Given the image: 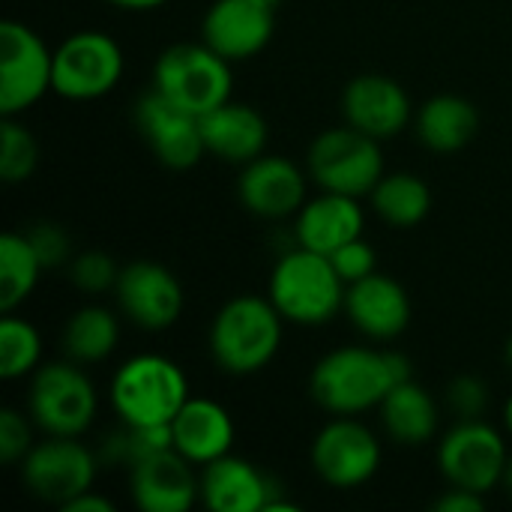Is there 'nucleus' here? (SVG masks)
<instances>
[{
	"label": "nucleus",
	"instance_id": "3",
	"mask_svg": "<svg viewBox=\"0 0 512 512\" xmlns=\"http://www.w3.org/2000/svg\"><path fill=\"white\" fill-rule=\"evenodd\" d=\"M345 291L348 285L336 273L330 255L297 246L276 261L267 297L288 324L321 327L345 312Z\"/></svg>",
	"mask_w": 512,
	"mask_h": 512
},
{
	"label": "nucleus",
	"instance_id": "35",
	"mask_svg": "<svg viewBox=\"0 0 512 512\" xmlns=\"http://www.w3.org/2000/svg\"><path fill=\"white\" fill-rule=\"evenodd\" d=\"M330 261H333L336 273L345 279V285H354V282L378 273V255H375L372 243H366L363 237H354L345 246H339L330 255Z\"/></svg>",
	"mask_w": 512,
	"mask_h": 512
},
{
	"label": "nucleus",
	"instance_id": "7",
	"mask_svg": "<svg viewBox=\"0 0 512 512\" xmlns=\"http://www.w3.org/2000/svg\"><path fill=\"white\" fill-rule=\"evenodd\" d=\"M306 168L315 186L324 192H339L351 198L372 195V189L384 177L381 141L354 129L351 123L339 129H324L309 144Z\"/></svg>",
	"mask_w": 512,
	"mask_h": 512
},
{
	"label": "nucleus",
	"instance_id": "24",
	"mask_svg": "<svg viewBox=\"0 0 512 512\" xmlns=\"http://www.w3.org/2000/svg\"><path fill=\"white\" fill-rule=\"evenodd\" d=\"M414 126L426 150L447 156V153H459L474 141V135L480 132V111L465 96L441 93L420 105Z\"/></svg>",
	"mask_w": 512,
	"mask_h": 512
},
{
	"label": "nucleus",
	"instance_id": "29",
	"mask_svg": "<svg viewBox=\"0 0 512 512\" xmlns=\"http://www.w3.org/2000/svg\"><path fill=\"white\" fill-rule=\"evenodd\" d=\"M42 360V339L36 327L15 312H3L0 321V378L18 381L33 375Z\"/></svg>",
	"mask_w": 512,
	"mask_h": 512
},
{
	"label": "nucleus",
	"instance_id": "23",
	"mask_svg": "<svg viewBox=\"0 0 512 512\" xmlns=\"http://www.w3.org/2000/svg\"><path fill=\"white\" fill-rule=\"evenodd\" d=\"M366 213L360 207V198L324 192L309 198L294 222V240L303 249L333 255L339 246H345L354 237H363Z\"/></svg>",
	"mask_w": 512,
	"mask_h": 512
},
{
	"label": "nucleus",
	"instance_id": "30",
	"mask_svg": "<svg viewBox=\"0 0 512 512\" xmlns=\"http://www.w3.org/2000/svg\"><path fill=\"white\" fill-rule=\"evenodd\" d=\"M39 162V144L15 117H3L0 123V180L15 186L33 177Z\"/></svg>",
	"mask_w": 512,
	"mask_h": 512
},
{
	"label": "nucleus",
	"instance_id": "42",
	"mask_svg": "<svg viewBox=\"0 0 512 512\" xmlns=\"http://www.w3.org/2000/svg\"><path fill=\"white\" fill-rule=\"evenodd\" d=\"M507 363H510V369H512V336H510V342H507Z\"/></svg>",
	"mask_w": 512,
	"mask_h": 512
},
{
	"label": "nucleus",
	"instance_id": "15",
	"mask_svg": "<svg viewBox=\"0 0 512 512\" xmlns=\"http://www.w3.org/2000/svg\"><path fill=\"white\" fill-rule=\"evenodd\" d=\"M201 504L213 512L297 510V504L285 501L282 489L264 471L231 453L201 468Z\"/></svg>",
	"mask_w": 512,
	"mask_h": 512
},
{
	"label": "nucleus",
	"instance_id": "38",
	"mask_svg": "<svg viewBox=\"0 0 512 512\" xmlns=\"http://www.w3.org/2000/svg\"><path fill=\"white\" fill-rule=\"evenodd\" d=\"M108 3L117 6V9H126V12H150V9H159L168 0H108Z\"/></svg>",
	"mask_w": 512,
	"mask_h": 512
},
{
	"label": "nucleus",
	"instance_id": "27",
	"mask_svg": "<svg viewBox=\"0 0 512 512\" xmlns=\"http://www.w3.org/2000/svg\"><path fill=\"white\" fill-rule=\"evenodd\" d=\"M369 198H372V210L390 228H414L432 210L429 183L423 177H417V174H408V171L384 174Z\"/></svg>",
	"mask_w": 512,
	"mask_h": 512
},
{
	"label": "nucleus",
	"instance_id": "20",
	"mask_svg": "<svg viewBox=\"0 0 512 512\" xmlns=\"http://www.w3.org/2000/svg\"><path fill=\"white\" fill-rule=\"evenodd\" d=\"M345 315L366 339L390 342L411 327V297L393 276L372 273L348 285Z\"/></svg>",
	"mask_w": 512,
	"mask_h": 512
},
{
	"label": "nucleus",
	"instance_id": "6",
	"mask_svg": "<svg viewBox=\"0 0 512 512\" xmlns=\"http://www.w3.org/2000/svg\"><path fill=\"white\" fill-rule=\"evenodd\" d=\"M78 366L81 363L66 357L60 363H45L33 372L27 414L39 432L81 438L93 426L99 411V393L87 372Z\"/></svg>",
	"mask_w": 512,
	"mask_h": 512
},
{
	"label": "nucleus",
	"instance_id": "32",
	"mask_svg": "<svg viewBox=\"0 0 512 512\" xmlns=\"http://www.w3.org/2000/svg\"><path fill=\"white\" fill-rule=\"evenodd\" d=\"M447 408L456 420H483L489 408V387L477 375H459L447 384Z\"/></svg>",
	"mask_w": 512,
	"mask_h": 512
},
{
	"label": "nucleus",
	"instance_id": "17",
	"mask_svg": "<svg viewBox=\"0 0 512 512\" xmlns=\"http://www.w3.org/2000/svg\"><path fill=\"white\" fill-rule=\"evenodd\" d=\"M342 111H345V123L378 141L402 135L414 117L408 90L396 78L381 72H366L351 78L342 96Z\"/></svg>",
	"mask_w": 512,
	"mask_h": 512
},
{
	"label": "nucleus",
	"instance_id": "8",
	"mask_svg": "<svg viewBox=\"0 0 512 512\" xmlns=\"http://www.w3.org/2000/svg\"><path fill=\"white\" fill-rule=\"evenodd\" d=\"M123 69L126 57L111 33L78 30L54 48L51 90L72 102H90L111 93L123 78Z\"/></svg>",
	"mask_w": 512,
	"mask_h": 512
},
{
	"label": "nucleus",
	"instance_id": "10",
	"mask_svg": "<svg viewBox=\"0 0 512 512\" xmlns=\"http://www.w3.org/2000/svg\"><path fill=\"white\" fill-rule=\"evenodd\" d=\"M99 465V453L84 447L78 438L48 435L21 459V483L33 498L66 507L72 498L93 489Z\"/></svg>",
	"mask_w": 512,
	"mask_h": 512
},
{
	"label": "nucleus",
	"instance_id": "1",
	"mask_svg": "<svg viewBox=\"0 0 512 512\" xmlns=\"http://www.w3.org/2000/svg\"><path fill=\"white\" fill-rule=\"evenodd\" d=\"M408 378L414 375L405 354L345 345L315 363L309 393L333 417H360L363 411L378 408L384 396Z\"/></svg>",
	"mask_w": 512,
	"mask_h": 512
},
{
	"label": "nucleus",
	"instance_id": "39",
	"mask_svg": "<svg viewBox=\"0 0 512 512\" xmlns=\"http://www.w3.org/2000/svg\"><path fill=\"white\" fill-rule=\"evenodd\" d=\"M504 429H507V435L512 438V396L507 399V405H504Z\"/></svg>",
	"mask_w": 512,
	"mask_h": 512
},
{
	"label": "nucleus",
	"instance_id": "36",
	"mask_svg": "<svg viewBox=\"0 0 512 512\" xmlns=\"http://www.w3.org/2000/svg\"><path fill=\"white\" fill-rule=\"evenodd\" d=\"M438 512H483L486 510V495L471 492V489H459L450 486L438 501H435Z\"/></svg>",
	"mask_w": 512,
	"mask_h": 512
},
{
	"label": "nucleus",
	"instance_id": "28",
	"mask_svg": "<svg viewBox=\"0 0 512 512\" xmlns=\"http://www.w3.org/2000/svg\"><path fill=\"white\" fill-rule=\"evenodd\" d=\"M42 261L27 234L9 231L0 237V312H15L36 288Z\"/></svg>",
	"mask_w": 512,
	"mask_h": 512
},
{
	"label": "nucleus",
	"instance_id": "4",
	"mask_svg": "<svg viewBox=\"0 0 512 512\" xmlns=\"http://www.w3.org/2000/svg\"><path fill=\"white\" fill-rule=\"evenodd\" d=\"M189 396L183 369L162 354L129 357L108 384L111 408L129 426H168Z\"/></svg>",
	"mask_w": 512,
	"mask_h": 512
},
{
	"label": "nucleus",
	"instance_id": "5",
	"mask_svg": "<svg viewBox=\"0 0 512 512\" xmlns=\"http://www.w3.org/2000/svg\"><path fill=\"white\" fill-rule=\"evenodd\" d=\"M153 90L186 108L195 117L219 108L231 99L234 75L231 60L201 42H177L165 48L153 63Z\"/></svg>",
	"mask_w": 512,
	"mask_h": 512
},
{
	"label": "nucleus",
	"instance_id": "25",
	"mask_svg": "<svg viewBox=\"0 0 512 512\" xmlns=\"http://www.w3.org/2000/svg\"><path fill=\"white\" fill-rule=\"evenodd\" d=\"M378 414L387 438L402 447H423L438 432V405L414 378L399 381L378 405Z\"/></svg>",
	"mask_w": 512,
	"mask_h": 512
},
{
	"label": "nucleus",
	"instance_id": "16",
	"mask_svg": "<svg viewBox=\"0 0 512 512\" xmlns=\"http://www.w3.org/2000/svg\"><path fill=\"white\" fill-rule=\"evenodd\" d=\"M306 189L309 174L297 162L270 153L246 162L237 180L240 204L258 219H288L300 213V207L309 201Z\"/></svg>",
	"mask_w": 512,
	"mask_h": 512
},
{
	"label": "nucleus",
	"instance_id": "21",
	"mask_svg": "<svg viewBox=\"0 0 512 512\" xmlns=\"http://www.w3.org/2000/svg\"><path fill=\"white\" fill-rule=\"evenodd\" d=\"M234 420L225 405L207 396H189L186 405L171 420L174 450L192 465H210L219 456H228L234 447Z\"/></svg>",
	"mask_w": 512,
	"mask_h": 512
},
{
	"label": "nucleus",
	"instance_id": "2",
	"mask_svg": "<svg viewBox=\"0 0 512 512\" xmlns=\"http://www.w3.org/2000/svg\"><path fill=\"white\" fill-rule=\"evenodd\" d=\"M285 318L270 297L240 294L231 297L210 324V354L225 375L246 378L273 363L282 345Z\"/></svg>",
	"mask_w": 512,
	"mask_h": 512
},
{
	"label": "nucleus",
	"instance_id": "22",
	"mask_svg": "<svg viewBox=\"0 0 512 512\" xmlns=\"http://www.w3.org/2000/svg\"><path fill=\"white\" fill-rule=\"evenodd\" d=\"M201 135L207 153L231 165H246L267 150L270 126L258 108L228 99L201 117Z\"/></svg>",
	"mask_w": 512,
	"mask_h": 512
},
{
	"label": "nucleus",
	"instance_id": "26",
	"mask_svg": "<svg viewBox=\"0 0 512 512\" xmlns=\"http://www.w3.org/2000/svg\"><path fill=\"white\" fill-rule=\"evenodd\" d=\"M117 342H120L117 315L105 306H96V303L72 312L66 327H63V336H60L63 354L81 366L108 360L114 354Z\"/></svg>",
	"mask_w": 512,
	"mask_h": 512
},
{
	"label": "nucleus",
	"instance_id": "34",
	"mask_svg": "<svg viewBox=\"0 0 512 512\" xmlns=\"http://www.w3.org/2000/svg\"><path fill=\"white\" fill-rule=\"evenodd\" d=\"M30 246L36 249L39 261L45 270H54V267H63L72 261V243H69V234L54 225V222H36L30 231H24Z\"/></svg>",
	"mask_w": 512,
	"mask_h": 512
},
{
	"label": "nucleus",
	"instance_id": "11",
	"mask_svg": "<svg viewBox=\"0 0 512 512\" xmlns=\"http://www.w3.org/2000/svg\"><path fill=\"white\" fill-rule=\"evenodd\" d=\"M54 75V51L21 21L0 24V114L18 117L33 108Z\"/></svg>",
	"mask_w": 512,
	"mask_h": 512
},
{
	"label": "nucleus",
	"instance_id": "13",
	"mask_svg": "<svg viewBox=\"0 0 512 512\" xmlns=\"http://www.w3.org/2000/svg\"><path fill=\"white\" fill-rule=\"evenodd\" d=\"M132 117L150 153L171 171H186L198 165L201 156L207 153L201 135V117L189 114L186 108L174 105L156 90L138 96Z\"/></svg>",
	"mask_w": 512,
	"mask_h": 512
},
{
	"label": "nucleus",
	"instance_id": "9",
	"mask_svg": "<svg viewBox=\"0 0 512 512\" xmlns=\"http://www.w3.org/2000/svg\"><path fill=\"white\" fill-rule=\"evenodd\" d=\"M507 465V441L486 420H456V426L441 438L438 468L450 486L489 495L504 483Z\"/></svg>",
	"mask_w": 512,
	"mask_h": 512
},
{
	"label": "nucleus",
	"instance_id": "31",
	"mask_svg": "<svg viewBox=\"0 0 512 512\" xmlns=\"http://www.w3.org/2000/svg\"><path fill=\"white\" fill-rule=\"evenodd\" d=\"M120 276V267L114 264V258L102 249H87L81 255H75L69 261V279L78 291L84 294H105L114 291Z\"/></svg>",
	"mask_w": 512,
	"mask_h": 512
},
{
	"label": "nucleus",
	"instance_id": "12",
	"mask_svg": "<svg viewBox=\"0 0 512 512\" xmlns=\"http://www.w3.org/2000/svg\"><path fill=\"white\" fill-rule=\"evenodd\" d=\"M315 474L333 489H357L381 468V441L357 417H333L312 438Z\"/></svg>",
	"mask_w": 512,
	"mask_h": 512
},
{
	"label": "nucleus",
	"instance_id": "40",
	"mask_svg": "<svg viewBox=\"0 0 512 512\" xmlns=\"http://www.w3.org/2000/svg\"><path fill=\"white\" fill-rule=\"evenodd\" d=\"M504 486H507V492L512 495V456H510V465H507V474H504Z\"/></svg>",
	"mask_w": 512,
	"mask_h": 512
},
{
	"label": "nucleus",
	"instance_id": "14",
	"mask_svg": "<svg viewBox=\"0 0 512 512\" xmlns=\"http://www.w3.org/2000/svg\"><path fill=\"white\" fill-rule=\"evenodd\" d=\"M114 297L120 315L147 333L174 327L183 312V285L165 264L156 261H132L120 267Z\"/></svg>",
	"mask_w": 512,
	"mask_h": 512
},
{
	"label": "nucleus",
	"instance_id": "33",
	"mask_svg": "<svg viewBox=\"0 0 512 512\" xmlns=\"http://www.w3.org/2000/svg\"><path fill=\"white\" fill-rule=\"evenodd\" d=\"M33 450V429L30 420L15 411L3 408L0 411V462L3 465H21V459Z\"/></svg>",
	"mask_w": 512,
	"mask_h": 512
},
{
	"label": "nucleus",
	"instance_id": "18",
	"mask_svg": "<svg viewBox=\"0 0 512 512\" xmlns=\"http://www.w3.org/2000/svg\"><path fill=\"white\" fill-rule=\"evenodd\" d=\"M276 9L258 0H216L204 12L201 39L225 60L240 63L261 54L276 30Z\"/></svg>",
	"mask_w": 512,
	"mask_h": 512
},
{
	"label": "nucleus",
	"instance_id": "37",
	"mask_svg": "<svg viewBox=\"0 0 512 512\" xmlns=\"http://www.w3.org/2000/svg\"><path fill=\"white\" fill-rule=\"evenodd\" d=\"M63 512H114V504L105 501L102 495H96L93 489L81 492L78 498H72L66 507H60Z\"/></svg>",
	"mask_w": 512,
	"mask_h": 512
},
{
	"label": "nucleus",
	"instance_id": "41",
	"mask_svg": "<svg viewBox=\"0 0 512 512\" xmlns=\"http://www.w3.org/2000/svg\"><path fill=\"white\" fill-rule=\"evenodd\" d=\"M258 3H264V6H270V9H276V6H279L282 0H258Z\"/></svg>",
	"mask_w": 512,
	"mask_h": 512
},
{
	"label": "nucleus",
	"instance_id": "19",
	"mask_svg": "<svg viewBox=\"0 0 512 512\" xmlns=\"http://www.w3.org/2000/svg\"><path fill=\"white\" fill-rule=\"evenodd\" d=\"M174 447L129 468V492L141 512H186L201 501V477Z\"/></svg>",
	"mask_w": 512,
	"mask_h": 512
}]
</instances>
